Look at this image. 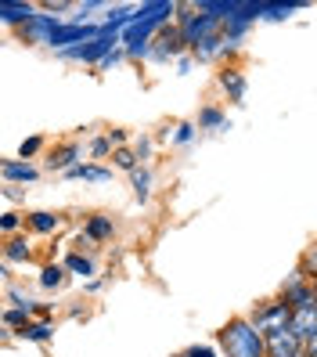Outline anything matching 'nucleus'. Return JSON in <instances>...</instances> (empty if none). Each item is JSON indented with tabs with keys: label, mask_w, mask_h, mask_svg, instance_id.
<instances>
[{
	"label": "nucleus",
	"mask_w": 317,
	"mask_h": 357,
	"mask_svg": "<svg viewBox=\"0 0 317 357\" xmlns=\"http://www.w3.org/2000/svg\"><path fill=\"white\" fill-rule=\"evenodd\" d=\"M192 137H195V123H180L177 134H173V141H177V144H187Z\"/></svg>",
	"instance_id": "obj_26"
},
{
	"label": "nucleus",
	"mask_w": 317,
	"mask_h": 357,
	"mask_svg": "<svg viewBox=\"0 0 317 357\" xmlns=\"http://www.w3.org/2000/svg\"><path fill=\"white\" fill-rule=\"evenodd\" d=\"M288 328H292L295 335H300L303 343H310L314 335H317V303H314V307H300V310H292Z\"/></svg>",
	"instance_id": "obj_6"
},
{
	"label": "nucleus",
	"mask_w": 317,
	"mask_h": 357,
	"mask_svg": "<svg viewBox=\"0 0 317 357\" xmlns=\"http://www.w3.org/2000/svg\"><path fill=\"white\" fill-rule=\"evenodd\" d=\"M199 127H202V130H220V127H227V116H224L220 109H213V105H209V109L199 112Z\"/></svg>",
	"instance_id": "obj_17"
},
{
	"label": "nucleus",
	"mask_w": 317,
	"mask_h": 357,
	"mask_svg": "<svg viewBox=\"0 0 317 357\" xmlns=\"http://www.w3.org/2000/svg\"><path fill=\"white\" fill-rule=\"evenodd\" d=\"M40 285H44V289H58V285H65V267L47 264L44 271H40Z\"/></svg>",
	"instance_id": "obj_18"
},
{
	"label": "nucleus",
	"mask_w": 317,
	"mask_h": 357,
	"mask_svg": "<svg viewBox=\"0 0 317 357\" xmlns=\"http://www.w3.org/2000/svg\"><path fill=\"white\" fill-rule=\"evenodd\" d=\"M263 335H267V357H307V343L288 325L270 328Z\"/></svg>",
	"instance_id": "obj_2"
},
{
	"label": "nucleus",
	"mask_w": 317,
	"mask_h": 357,
	"mask_svg": "<svg viewBox=\"0 0 317 357\" xmlns=\"http://www.w3.org/2000/svg\"><path fill=\"white\" fill-rule=\"evenodd\" d=\"M155 47H162V51L170 54V58H177L180 51H187L180 26H166V29H159V36H155Z\"/></svg>",
	"instance_id": "obj_9"
},
{
	"label": "nucleus",
	"mask_w": 317,
	"mask_h": 357,
	"mask_svg": "<svg viewBox=\"0 0 317 357\" xmlns=\"http://www.w3.org/2000/svg\"><path fill=\"white\" fill-rule=\"evenodd\" d=\"M112 231H116L112 217L94 213V217L87 220V227H83V235H87V238H94V242H105V238H112Z\"/></svg>",
	"instance_id": "obj_12"
},
{
	"label": "nucleus",
	"mask_w": 317,
	"mask_h": 357,
	"mask_svg": "<svg viewBox=\"0 0 317 357\" xmlns=\"http://www.w3.org/2000/svg\"><path fill=\"white\" fill-rule=\"evenodd\" d=\"M18 224H22V217H18V213H4V220H0V231H4V235L11 238L15 231H18Z\"/></svg>",
	"instance_id": "obj_24"
},
{
	"label": "nucleus",
	"mask_w": 317,
	"mask_h": 357,
	"mask_svg": "<svg viewBox=\"0 0 317 357\" xmlns=\"http://www.w3.org/2000/svg\"><path fill=\"white\" fill-rule=\"evenodd\" d=\"M220 343L227 357H267V335L249 318H231L220 328Z\"/></svg>",
	"instance_id": "obj_1"
},
{
	"label": "nucleus",
	"mask_w": 317,
	"mask_h": 357,
	"mask_svg": "<svg viewBox=\"0 0 317 357\" xmlns=\"http://www.w3.org/2000/svg\"><path fill=\"white\" fill-rule=\"evenodd\" d=\"M314 289H317V278H314Z\"/></svg>",
	"instance_id": "obj_32"
},
{
	"label": "nucleus",
	"mask_w": 317,
	"mask_h": 357,
	"mask_svg": "<svg viewBox=\"0 0 317 357\" xmlns=\"http://www.w3.org/2000/svg\"><path fill=\"white\" fill-rule=\"evenodd\" d=\"M79 144L76 141H65V144H58V149L51 152V159H47V166H51V170H61V174H69L72 170V166H79L76 159H79Z\"/></svg>",
	"instance_id": "obj_8"
},
{
	"label": "nucleus",
	"mask_w": 317,
	"mask_h": 357,
	"mask_svg": "<svg viewBox=\"0 0 317 357\" xmlns=\"http://www.w3.org/2000/svg\"><path fill=\"white\" fill-rule=\"evenodd\" d=\"M112 162L119 166V170H130V174L141 170V166H137V152H126V149H116L112 152Z\"/></svg>",
	"instance_id": "obj_21"
},
{
	"label": "nucleus",
	"mask_w": 317,
	"mask_h": 357,
	"mask_svg": "<svg viewBox=\"0 0 317 357\" xmlns=\"http://www.w3.org/2000/svg\"><path fill=\"white\" fill-rule=\"evenodd\" d=\"M307 357H317V335H314V340L307 343Z\"/></svg>",
	"instance_id": "obj_31"
},
{
	"label": "nucleus",
	"mask_w": 317,
	"mask_h": 357,
	"mask_svg": "<svg viewBox=\"0 0 317 357\" xmlns=\"http://www.w3.org/2000/svg\"><path fill=\"white\" fill-rule=\"evenodd\" d=\"M300 271H303V275H307L310 282L317 278V242H314V245L307 249V253H303V260H300Z\"/></svg>",
	"instance_id": "obj_22"
},
{
	"label": "nucleus",
	"mask_w": 317,
	"mask_h": 357,
	"mask_svg": "<svg viewBox=\"0 0 317 357\" xmlns=\"http://www.w3.org/2000/svg\"><path fill=\"white\" fill-rule=\"evenodd\" d=\"M123 54H126V51H112L109 58H105V61H101V66H105V69H112V66H116V61H123Z\"/></svg>",
	"instance_id": "obj_28"
},
{
	"label": "nucleus",
	"mask_w": 317,
	"mask_h": 357,
	"mask_svg": "<svg viewBox=\"0 0 317 357\" xmlns=\"http://www.w3.org/2000/svg\"><path fill=\"white\" fill-rule=\"evenodd\" d=\"M61 26H65V22H61L58 15H51V11H36L33 22H29V26H22L18 33H22L26 44H51L54 33H58Z\"/></svg>",
	"instance_id": "obj_4"
},
{
	"label": "nucleus",
	"mask_w": 317,
	"mask_h": 357,
	"mask_svg": "<svg viewBox=\"0 0 317 357\" xmlns=\"http://www.w3.org/2000/svg\"><path fill=\"white\" fill-rule=\"evenodd\" d=\"M26 224H29V231H36V235H54V231L61 227V217L47 213V209H36V213H26Z\"/></svg>",
	"instance_id": "obj_10"
},
{
	"label": "nucleus",
	"mask_w": 317,
	"mask_h": 357,
	"mask_svg": "<svg viewBox=\"0 0 317 357\" xmlns=\"http://www.w3.org/2000/svg\"><path fill=\"white\" fill-rule=\"evenodd\" d=\"M130 184H134V195L141 202H148V195H152V174H148V170H134L130 174Z\"/></svg>",
	"instance_id": "obj_19"
},
{
	"label": "nucleus",
	"mask_w": 317,
	"mask_h": 357,
	"mask_svg": "<svg viewBox=\"0 0 317 357\" xmlns=\"http://www.w3.org/2000/svg\"><path fill=\"white\" fill-rule=\"evenodd\" d=\"M109 141L116 144V149H123V141H126V130H112V134H109Z\"/></svg>",
	"instance_id": "obj_29"
},
{
	"label": "nucleus",
	"mask_w": 317,
	"mask_h": 357,
	"mask_svg": "<svg viewBox=\"0 0 317 357\" xmlns=\"http://www.w3.org/2000/svg\"><path fill=\"white\" fill-rule=\"evenodd\" d=\"M61 267H65V271H72V275H83V278H87V275H94V260H91V257H83V253H69Z\"/></svg>",
	"instance_id": "obj_16"
},
{
	"label": "nucleus",
	"mask_w": 317,
	"mask_h": 357,
	"mask_svg": "<svg viewBox=\"0 0 317 357\" xmlns=\"http://www.w3.org/2000/svg\"><path fill=\"white\" fill-rule=\"evenodd\" d=\"M180 357H217V354L209 350V347H192V350H184Z\"/></svg>",
	"instance_id": "obj_27"
},
{
	"label": "nucleus",
	"mask_w": 317,
	"mask_h": 357,
	"mask_svg": "<svg viewBox=\"0 0 317 357\" xmlns=\"http://www.w3.org/2000/svg\"><path fill=\"white\" fill-rule=\"evenodd\" d=\"M0 174H4L8 184H33V181L40 177V170H36L33 162H26V159H4Z\"/></svg>",
	"instance_id": "obj_7"
},
{
	"label": "nucleus",
	"mask_w": 317,
	"mask_h": 357,
	"mask_svg": "<svg viewBox=\"0 0 317 357\" xmlns=\"http://www.w3.org/2000/svg\"><path fill=\"white\" fill-rule=\"evenodd\" d=\"M4 260H8V264H26V260H33L29 238H26V235H11L8 245H4Z\"/></svg>",
	"instance_id": "obj_11"
},
{
	"label": "nucleus",
	"mask_w": 317,
	"mask_h": 357,
	"mask_svg": "<svg viewBox=\"0 0 317 357\" xmlns=\"http://www.w3.org/2000/svg\"><path fill=\"white\" fill-rule=\"evenodd\" d=\"M148 149H152V141H141V144H137V159H144V155H148Z\"/></svg>",
	"instance_id": "obj_30"
},
{
	"label": "nucleus",
	"mask_w": 317,
	"mask_h": 357,
	"mask_svg": "<svg viewBox=\"0 0 317 357\" xmlns=\"http://www.w3.org/2000/svg\"><path fill=\"white\" fill-rule=\"evenodd\" d=\"M65 177H69V181H94V184H101V181H112V170H105V166H87V162H79V166H72Z\"/></svg>",
	"instance_id": "obj_14"
},
{
	"label": "nucleus",
	"mask_w": 317,
	"mask_h": 357,
	"mask_svg": "<svg viewBox=\"0 0 317 357\" xmlns=\"http://www.w3.org/2000/svg\"><path fill=\"white\" fill-rule=\"evenodd\" d=\"M51 332H54V328H51L47 321H29L26 328H18V335H22L26 343H47Z\"/></svg>",
	"instance_id": "obj_15"
},
{
	"label": "nucleus",
	"mask_w": 317,
	"mask_h": 357,
	"mask_svg": "<svg viewBox=\"0 0 317 357\" xmlns=\"http://www.w3.org/2000/svg\"><path fill=\"white\" fill-rule=\"evenodd\" d=\"M220 87L227 91L231 101H242L245 98V76H242V69H224L220 73Z\"/></svg>",
	"instance_id": "obj_13"
},
{
	"label": "nucleus",
	"mask_w": 317,
	"mask_h": 357,
	"mask_svg": "<svg viewBox=\"0 0 317 357\" xmlns=\"http://www.w3.org/2000/svg\"><path fill=\"white\" fill-rule=\"evenodd\" d=\"M252 325H256L260 332H270V328H281V325H288L292 321V307L278 296V300H263L256 310H252V318H249Z\"/></svg>",
	"instance_id": "obj_3"
},
{
	"label": "nucleus",
	"mask_w": 317,
	"mask_h": 357,
	"mask_svg": "<svg viewBox=\"0 0 317 357\" xmlns=\"http://www.w3.org/2000/svg\"><path fill=\"white\" fill-rule=\"evenodd\" d=\"M29 314H36V307H11L4 314V325L8 328H26L29 325Z\"/></svg>",
	"instance_id": "obj_20"
},
{
	"label": "nucleus",
	"mask_w": 317,
	"mask_h": 357,
	"mask_svg": "<svg viewBox=\"0 0 317 357\" xmlns=\"http://www.w3.org/2000/svg\"><path fill=\"white\" fill-rule=\"evenodd\" d=\"M109 152H112V141H109V137H98V141L91 144V155H94V159H105Z\"/></svg>",
	"instance_id": "obj_25"
},
{
	"label": "nucleus",
	"mask_w": 317,
	"mask_h": 357,
	"mask_svg": "<svg viewBox=\"0 0 317 357\" xmlns=\"http://www.w3.org/2000/svg\"><path fill=\"white\" fill-rule=\"evenodd\" d=\"M0 18H4V26H29L33 18H36V8L33 4H26V0H4L0 4Z\"/></svg>",
	"instance_id": "obj_5"
},
{
	"label": "nucleus",
	"mask_w": 317,
	"mask_h": 357,
	"mask_svg": "<svg viewBox=\"0 0 317 357\" xmlns=\"http://www.w3.org/2000/svg\"><path fill=\"white\" fill-rule=\"evenodd\" d=\"M40 149H44V137H29V141H22V149H18V155H22L26 162L40 152Z\"/></svg>",
	"instance_id": "obj_23"
}]
</instances>
